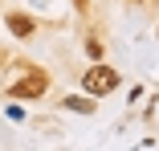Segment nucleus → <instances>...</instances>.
<instances>
[{"label":"nucleus","mask_w":159,"mask_h":151,"mask_svg":"<svg viewBox=\"0 0 159 151\" xmlns=\"http://www.w3.org/2000/svg\"><path fill=\"white\" fill-rule=\"evenodd\" d=\"M82 86H86V94H90V98H102V94H110V90L118 86V74L106 70V66H90L86 78H82Z\"/></svg>","instance_id":"obj_1"},{"label":"nucleus","mask_w":159,"mask_h":151,"mask_svg":"<svg viewBox=\"0 0 159 151\" xmlns=\"http://www.w3.org/2000/svg\"><path fill=\"white\" fill-rule=\"evenodd\" d=\"M12 94H16V98H41V94H45V78H41V74L20 78V82L12 86Z\"/></svg>","instance_id":"obj_2"},{"label":"nucleus","mask_w":159,"mask_h":151,"mask_svg":"<svg viewBox=\"0 0 159 151\" xmlns=\"http://www.w3.org/2000/svg\"><path fill=\"white\" fill-rule=\"evenodd\" d=\"M74 4H82V8H86V0H74Z\"/></svg>","instance_id":"obj_5"},{"label":"nucleus","mask_w":159,"mask_h":151,"mask_svg":"<svg viewBox=\"0 0 159 151\" xmlns=\"http://www.w3.org/2000/svg\"><path fill=\"white\" fill-rule=\"evenodd\" d=\"M8 29H12L16 37H33V29H37V25L29 21L25 12H12V16H8Z\"/></svg>","instance_id":"obj_3"},{"label":"nucleus","mask_w":159,"mask_h":151,"mask_svg":"<svg viewBox=\"0 0 159 151\" xmlns=\"http://www.w3.org/2000/svg\"><path fill=\"white\" fill-rule=\"evenodd\" d=\"M70 110H82V114H94V98H66Z\"/></svg>","instance_id":"obj_4"}]
</instances>
